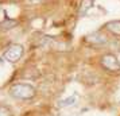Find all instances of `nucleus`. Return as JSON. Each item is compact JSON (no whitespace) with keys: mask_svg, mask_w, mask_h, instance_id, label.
<instances>
[{"mask_svg":"<svg viewBox=\"0 0 120 116\" xmlns=\"http://www.w3.org/2000/svg\"><path fill=\"white\" fill-rule=\"evenodd\" d=\"M0 116H12V112L7 105H0Z\"/></svg>","mask_w":120,"mask_h":116,"instance_id":"6e6552de","label":"nucleus"},{"mask_svg":"<svg viewBox=\"0 0 120 116\" xmlns=\"http://www.w3.org/2000/svg\"><path fill=\"white\" fill-rule=\"evenodd\" d=\"M77 101V96L76 94H73V96H70V97H66V99L61 100L60 101V107H69V105H73L74 103Z\"/></svg>","mask_w":120,"mask_h":116,"instance_id":"0eeeda50","label":"nucleus"},{"mask_svg":"<svg viewBox=\"0 0 120 116\" xmlns=\"http://www.w3.org/2000/svg\"><path fill=\"white\" fill-rule=\"evenodd\" d=\"M88 43L93 45V46H103V45H107L108 43V37L103 34L101 31H96V33H92L86 35V38H85Z\"/></svg>","mask_w":120,"mask_h":116,"instance_id":"20e7f679","label":"nucleus"},{"mask_svg":"<svg viewBox=\"0 0 120 116\" xmlns=\"http://www.w3.org/2000/svg\"><path fill=\"white\" fill-rule=\"evenodd\" d=\"M105 28L111 34L120 37V20H111V22H108L105 24Z\"/></svg>","mask_w":120,"mask_h":116,"instance_id":"39448f33","label":"nucleus"},{"mask_svg":"<svg viewBox=\"0 0 120 116\" xmlns=\"http://www.w3.org/2000/svg\"><path fill=\"white\" fill-rule=\"evenodd\" d=\"M23 54H24V47H23L22 45L15 43V45H11V46L4 51L3 58H4L7 62L16 64V62L23 57Z\"/></svg>","mask_w":120,"mask_h":116,"instance_id":"7ed1b4c3","label":"nucleus"},{"mask_svg":"<svg viewBox=\"0 0 120 116\" xmlns=\"http://www.w3.org/2000/svg\"><path fill=\"white\" fill-rule=\"evenodd\" d=\"M93 7V0H81V4H80V10H78V14L80 16H84L86 15L89 10Z\"/></svg>","mask_w":120,"mask_h":116,"instance_id":"423d86ee","label":"nucleus"},{"mask_svg":"<svg viewBox=\"0 0 120 116\" xmlns=\"http://www.w3.org/2000/svg\"><path fill=\"white\" fill-rule=\"evenodd\" d=\"M100 65L109 73H120V61L112 53H105L100 57Z\"/></svg>","mask_w":120,"mask_h":116,"instance_id":"f03ea898","label":"nucleus"},{"mask_svg":"<svg viewBox=\"0 0 120 116\" xmlns=\"http://www.w3.org/2000/svg\"><path fill=\"white\" fill-rule=\"evenodd\" d=\"M10 94L14 99H18V100H31L35 97L37 90L30 84L18 82V84H14L10 88Z\"/></svg>","mask_w":120,"mask_h":116,"instance_id":"f257e3e1","label":"nucleus"}]
</instances>
